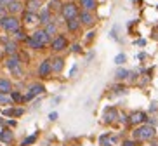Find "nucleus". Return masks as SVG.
Listing matches in <instances>:
<instances>
[{
	"mask_svg": "<svg viewBox=\"0 0 158 146\" xmlns=\"http://www.w3.org/2000/svg\"><path fill=\"white\" fill-rule=\"evenodd\" d=\"M153 136H155V127L153 125H143V127H139L134 132V137H137V139H151Z\"/></svg>",
	"mask_w": 158,
	"mask_h": 146,
	"instance_id": "nucleus-1",
	"label": "nucleus"
},
{
	"mask_svg": "<svg viewBox=\"0 0 158 146\" xmlns=\"http://www.w3.org/2000/svg\"><path fill=\"white\" fill-rule=\"evenodd\" d=\"M0 25H2L7 31H16L17 28H19V21L14 17V16H9V17H2V19H0Z\"/></svg>",
	"mask_w": 158,
	"mask_h": 146,
	"instance_id": "nucleus-2",
	"label": "nucleus"
},
{
	"mask_svg": "<svg viewBox=\"0 0 158 146\" xmlns=\"http://www.w3.org/2000/svg\"><path fill=\"white\" fill-rule=\"evenodd\" d=\"M77 5L75 4H66V5H63V11H61V14H63V17L64 19H71V17H77Z\"/></svg>",
	"mask_w": 158,
	"mask_h": 146,
	"instance_id": "nucleus-3",
	"label": "nucleus"
},
{
	"mask_svg": "<svg viewBox=\"0 0 158 146\" xmlns=\"http://www.w3.org/2000/svg\"><path fill=\"white\" fill-rule=\"evenodd\" d=\"M7 68H9L12 73H16V75H19V73H21V70H19V59H17V56H14V57L7 59Z\"/></svg>",
	"mask_w": 158,
	"mask_h": 146,
	"instance_id": "nucleus-4",
	"label": "nucleus"
},
{
	"mask_svg": "<svg viewBox=\"0 0 158 146\" xmlns=\"http://www.w3.org/2000/svg\"><path fill=\"white\" fill-rule=\"evenodd\" d=\"M33 38L35 40H38L40 42V44H47V42H49V35H47V31H45V30H40V31H35L33 33Z\"/></svg>",
	"mask_w": 158,
	"mask_h": 146,
	"instance_id": "nucleus-5",
	"label": "nucleus"
},
{
	"mask_svg": "<svg viewBox=\"0 0 158 146\" xmlns=\"http://www.w3.org/2000/svg\"><path fill=\"white\" fill-rule=\"evenodd\" d=\"M66 47V38L64 37H57L54 42H52V49L54 51H63Z\"/></svg>",
	"mask_w": 158,
	"mask_h": 146,
	"instance_id": "nucleus-6",
	"label": "nucleus"
},
{
	"mask_svg": "<svg viewBox=\"0 0 158 146\" xmlns=\"http://www.w3.org/2000/svg\"><path fill=\"white\" fill-rule=\"evenodd\" d=\"M42 92H43V87H42V85H33V87L30 89V92L25 96V99H26V101H30L31 97H35L37 94H42Z\"/></svg>",
	"mask_w": 158,
	"mask_h": 146,
	"instance_id": "nucleus-7",
	"label": "nucleus"
},
{
	"mask_svg": "<svg viewBox=\"0 0 158 146\" xmlns=\"http://www.w3.org/2000/svg\"><path fill=\"white\" fill-rule=\"evenodd\" d=\"M51 63L49 61H43L42 65H40V68H38V73H40V77H47L49 73H51Z\"/></svg>",
	"mask_w": 158,
	"mask_h": 146,
	"instance_id": "nucleus-8",
	"label": "nucleus"
},
{
	"mask_svg": "<svg viewBox=\"0 0 158 146\" xmlns=\"http://www.w3.org/2000/svg\"><path fill=\"white\" fill-rule=\"evenodd\" d=\"M80 23H83V25H92V23H94L92 14H89V11L82 12V14H80Z\"/></svg>",
	"mask_w": 158,
	"mask_h": 146,
	"instance_id": "nucleus-9",
	"label": "nucleus"
},
{
	"mask_svg": "<svg viewBox=\"0 0 158 146\" xmlns=\"http://www.w3.org/2000/svg\"><path fill=\"white\" fill-rule=\"evenodd\" d=\"M38 21H40V23H43V25L51 23V12H49V9H43V11L40 12V16H38Z\"/></svg>",
	"mask_w": 158,
	"mask_h": 146,
	"instance_id": "nucleus-10",
	"label": "nucleus"
},
{
	"mask_svg": "<svg viewBox=\"0 0 158 146\" xmlns=\"http://www.w3.org/2000/svg\"><path fill=\"white\" fill-rule=\"evenodd\" d=\"M80 4H82V7H83L85 11H94L96 5H97L96 0H80Z\"/></svg>",
	"mask_w": 158,
	"mask_h": 146,
	"instance_id": "nucleus-11",
	"label": "nucleus"
},
{
	"mask_svg": "<svg viewBox=\"0 0 158 146\" xmlns=\"http://www.w3.org/2000/svg\"><path fill=\"white\" fill-rule=\"evenodd\" d=\"M5 7H7V11H9L11 14H16V12L21 11V4L17 2V0H12V2H11L9 5H5Z\"/></svg>",
	"mask_w": 158,
	"mask_h": 146,
	"instance_id": "nucleus-12",
	"label": "nucleus"
},
{
	"mask_svg": "<svg viewBox=\"0 0 158 146\" xmlns=\"http://www.w3.org/2000/svg\"><path fill=\"white\" fill-rule=\"evenodd\" d=\"M0 92L2 94H7L11 92V82L5 80V78H0Z\"/></svg>",
	"mask_w": 158,
	"mask_h": 146,
	"instance_id": "nucleus-13",
	"label": "nucleus"
},
{
	"mask_svg": "<svg viewBox=\"0 0 158 146\" xmlns=\"http://www.w3.org/2000/svg\"><path fill=\"white\" fill-rule=\"evenodd\" d=\"M66 21H68V30H70V31H75V30H78V26H80V21H78L77 17L66 19Z\"/></svg>",
	"mask_w": 158,
	"mask_h": 146,
	"instance_id": "nucleus-14",
	"label": "nucleus"
},
{
	"mask_svg": "<svg viewBox=\"0 0 158 146\" xmlns=\"http://www.w3.org/2000/svg\"><path fill=\"white\" fill-rule=\"evenodd\" d=\"M146 117H144V113H141V111H137V113H134L132 117H130V122L132 123H139V122H143Z\"/></svg>",
	"mask_w": 158,
	"mask_h": 146,
	"instance_id": "nucleus-15",
	"label": "nucleus"
},
{
	"mask_svg": "<svg viewBox=\"0 0 158 146\" xmlns=\"http://www.w3.org/2000/svg\"><path fill=\"white\" fill-rule=\"evenodd\" d=\"M0 141H4V143H11V141H12V132H11V131H4L2 134H0Z\"/></svg>",
	"mask_w": 158,
	"mask_h": 146,
	"instance_id": "nucleus-16",
	"label": "nucleus"
},
{
	"mask_svg": "<svg viewBox=\"0 0 158 146\" xmlns=\"http://www.w3.org/2000/svg\"><path fill=\"white\" fill-rule=\"evenodd\" d=\"M26 42H28V45H30V47H33V49H42V47H43V44H40V42H38V40H35L33 37H31V38H28Z\"/></svg>",
	"mask_w": 158,
	"mask_h": 146,
	"instance_id": "nucleus-17",
	"label": "nucleus"
},
{
	"mask_svg": "<svg viewBox=\"0 0 158 146\" xmlns=\"http://www.w3.org/2000/svg\"><path fill=\"white\" fill-rule=\"evenodd\" d=\"M51 68H52L54 71H61V70H63V59H54L52 65H51Z\"/></svg>",
	"mask_w": 158,
	"mask_h": 146,
	"instance_id": "nucleus-18",
	"label": "nucleus"
},
{
	"mask_svg": "<svg viewBox=\"0 0 158 146\" xmlns=\"http://www.w3.org/2000/svg\"><path fill=\"white\" fill-rule=\"evenodd\" d=\"M106 122H113L117 118V110H106V115H104Z\"/></svg>",
	"mask_w": 158,
	"mask_h": 146,
	"instance_id": "nucleus-19",
	"label": "nucleus"
},
{
	"mask_svg": "<svg viewBox=\"0 0 158 146\" xmlns=\"http://www.w3.org/2000/svg\"><path fill=\"white\" fill-rule=\"evenodd\" d=\"M38 5H40L38 0H30V4H28V11H30V12H35V11L38 9Z\"/></svg>",
	"mask_w": 158,
	"mask_h": 146,
	"instance_id": "nucleus-20",
	"label": "nucleus"
},
{
	"mask_svg": "<svg viewBox=\"0 0 158 146\" xmlns=\"http://www.w3.org/2000/svg\"><path fill=\"white\" fill-rule=\"evenodd\" d=\"M16 49H17V45L14 44V42H9V44H5V51H7L9 54H14Z\"/></svg>",
	"mask_w": 158,
	"mask_h": 146,
	"instance_id": "nucleus-21",
	"label": "nucleus"
},
{
	"mask_svg": "<svg viewBox=\"0 0 158 146\" xmlns=\"http://www.w3.org/2000/svg\"><path fill=\"white\" fill-rule=\"evenodd\" d=\"M35 19H37V17H35V14H33V12H30V11H28V12L25 14V23H35Z\"/></svg>",
	"mask_w": 158,
	"mask_h": 146,
	"instance_id": "nucleus-22",
	"label": "nucleus"
},
{
	"mask_svg": "<svg viewBox=\"0 0 158 146\" xmlns=\"http://www.w3.org/2000/svg\"><path fill=\"white\" fill-rule=\"evenodd\" d=\"M45 31H47V35L56 33V25H54V23H47V26H45Z\"/></svg>",
	"mask_w": 158,
	"mask_h": 146,
	"instance_id": "nucleus-23",
	"label": "nucleus"
},
{
	"mask_svg": "<svg viewBox=\"0 0 158 146\" xmlns=\"http://www.w3.org/2000/svg\"><path fill=\"white\" fill-rule=\"evenodd\" d=\"M113 141H115V139H109L108 136H103V137H101V144H103V146H109Z\"/></svg>",
	"mask_w": 158,
	"mask_h": 146,
	"instance_id": "nucleus-24",
	"label": "nucleus"
},
{
	"mask_svg": "<svg viewBox=\"0 0 158 146\" xmlns=\"http://www.w3.org/2000/svg\"><path fill=\"white\" fill-rule=\"evenodd\" d=\"M129 77V71L127 70H118L117 71V78H127Z\"/></svg>",
	"mask_w": 158,
	"mask_h": 146,
	"instance_id": "nucleus-25",
	"label": "nucleus"
},
{
	"mask_svg": "<svg viewBox=\"0 0 158 146\" xmlns=\"http://www.w3.org/2000/svg\"><path fill=\"white\" fill-rule=\"evenodd\" d=\"M5 115H16V117H19V115H23V110H7L5 111Z\"/></svg>",
	"mask_w": 158,
	"mask_h": 146,
	"instance_id": "nucleus-26",
	"label": "nucleus"
},
{
	"mask_svg": "<svg viewBox=\"0 0 158 146\" xmlns=\"http://www.w3.org/2000/svg\"><path fill=\"white\" fill-rule=\"evenodd\" d=\"M115 63H117V65H123V63H125V54H118L115 57Z\"/></svg>",
	"mask_w": 158,
	"mask_h": 146,
	"instance_id": "nucleus-27",
	"label": "nucleus"
},
{
	"mask_svg": "<svg viewBox=\"0 0 158 146\" xmlns=\"http://www.w3.org/2000/svg\"><path fill=\"white\" fill-rule=\"evenodd\" d=\"M0 103H2V104H9V103H11V99H9L7 96H4L2 92H0Z\"/></svg>",
	"mask_w": 158,
	"mask_h": 146,
	"instance_id": "nucleus-28",
	"label": "nucleus"
},
{
	"mask_svg": "<svg viewBox=\"0 0 158 146\" xmlns=\"http://www.w3.org/2000/svg\"><path fill=\"white\" fill-rule=\"evenodd\" d=\"M14 33H16V38H17V40H25V33H23V31H19V30H16Z\"/></svg>",
	"mask_w": 158,
	"mask_h": 146,
	"instance_id": "nucleus-29",
	"label": "nucleus"
},
{
	"mask_svg": "<svg viewBox=\"0 0 158 146\" xmlns=\"http://www.w3.org/2000/svg\"><path fill=\"white\" fill-rule=\"evenodd\" d=\"M33 141H35V136H31V137H28V139H26L25 143H23V144H25V146H26V144H30V143H33Z\"/></svg>",
	"mask_w": 158,
	"mask_h": 146,
	"instance_id": "nucleus-30",
	"label": "nucleus"
},
{
	"mask_svg": "<svg viewBox=\"0 0 158 146\" xmlns=\"http://www.w3.org/2000/svg\"><path fill=\"white\" fill-rule=\"evenodd\" d=\"M12 0H0V5H9Z\"/></svg>",
	"mask_w": 158,
	"mask_h": 146,
	"instance_id": "nucleus-31",
	"label": "nucleus"
},
{
	"mask_svg": "<svg viewBox=\"0 0 158 146\" xmlns=\"http://www.w3.org/2000/svg\"><path fill=\"white\" fill-rule=\"evenodd\" d=\"M123 146H135V143H134V141H125Z\"/></svg>",
	"mask_w": 158,
	"mask_h": 146,
	"instance_id": "nucleus-32",
	"label": "nucleus"
},
{
	"mask_svg": "<svg viewBox=\"0 0 158 146\" xmlns=\"http://www.w3.org/2000/svg\"><path fill=\"white\" fill-rule=\"evenodd\" d=\"M12 99H16V101H19V99H21V96H19L17 92H14V94H12Z\"/></svg>",
	"mask_w": 158,
	"mask_h": 146,
	"instance_id": "nucleus-33",
	"label": "nucleus"
},
{
	"mask_svg": "<svg viewBox=\"0 0 158 146\" xmlns=\"http://www.w3.org/2000/svg\"><path fill=\"white\" fill-rule=\"evenodd\" d=\"M49 118H51V120H56V118H57V113H51Z\"/></svg>",
	"mask_w": 158,
	"mask_h": 146,
	"instance_id": "nucleus-34",
	"label": "nucleus"
},
{
	"mask_svg": "<svg viewBox=\"0 0 158 146\" xmlns=\"http://www.w3.org/2000/svg\"><path fill=\"white\" fill-rule=\"evenodd\" d=\"M2 7H4V5H0V16H4V14H5V11H4Z\"/></svg>",
	"mask_w": 158,
	"mask_h": 146,
	"instance_id": "nucleus-35",
	"label": "nucleus"
},
{
	"mask_svg": "<svg viewBox=\"0 0 158 146\" xmlns=\"http://www.w3.org/2000/svg\"><path fill=\"white\" fill-rule=\"evenodd\" d=\"M38 2H40V0H38Z\"/></svg>",
	"mask_w": 158,
	"mask_h": 146,
	"instance_id": "nucleus-36",
	"label": "nucleus"
}]
</instances>
